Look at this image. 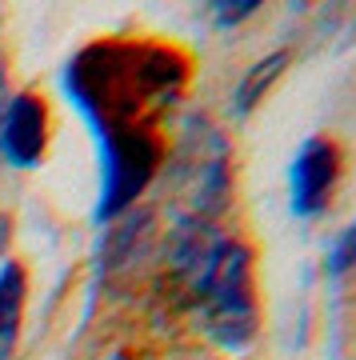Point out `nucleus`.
<instances>
[{
  "label": "nucleus",
  "mask_w": 356,
  "mask_h": 360,
  "mask_svg": "<svg viewBox=\"0 0 356 360\" xmlns=\"http://www.w3.org/2000/svg\"><path fill=\"white\" fill-rule=\"evenodd\" d=\"M284 68H288V52H284V49L260 56V60H256V65L241 77L236 92H232V112H236V116H248V112H253L256 104H260L268 92H272V84L280 80V72H284Z\"/></svg>",
  "instance_id": "423d86ee"
},
{
  "label": "nucleus",
  "mask_w": 356,
  "mask_h": 360,
  "mask_svg": "<svg viewBox=\"0 0 356 360\" xmlns=\"http://www.w3.org/2000/svg\"><path fill=\"white\" fill-rule=\"evenodd\" d=\"M348 269H356V224H348V229L332 240V252H329V272L332 276H344Z\"/></svg>",
  "instance_id": "6e6552de"
},
{
  "label": "nucleus",
  "mask_w": 356,
  "mask_h": 360,
  "mask_svg": "<svg viewBox=\"0 0 356 360\" xmlns=\"http://www.w3.org/2000/svg\"><path fill=\"white\" fill-rule=\"evenodd\" d=\"M4 108H8V68L0 60V120H4Z\"/></svg>",
  "instance_id": "1a4fd4ad"
},
{
  "label": "nucleus",
  "mask_w": 356,
  "mask_h": 360,
  "mask_svg": "<svg viewBox=\"0 0 356 360\" xmlns=\"http://www.w3.org/2000/svg\"><path fill=\"white\" fill-rule=\"evenodd\" d=\"M25 304H28V272L20 260L0 264V360H13L25 328Z\"/></svg>",
  "instance_id": "39448f33"
},
{
  "label": "nucleus",
  "mask_w": 356,
  "mask_h": 360,
  "mask_svg": "<svg viewBox=\"0 0 356 360\" xmlns=\"http://www.w3.org/2000/svg\"><path fill=\"white\" fill-rule=\"evenodd\" d=\"M196 321L212 345L241 352L260 333V296H256V257L236 236H217L192 269Z\"/></svg>",
  "instance_id": "f03ea898"
},
{
  "label": "nucleus",
  "mask_w": 356,
  "mask_h": 360,
  "mask_svg": "<svg viewBox=\"0 0 356 360\" xmlns=\"http://www.w3.org/2000/svg\"><path fill=\"white\" fill-rule=\"evenodd\" d=\"M49 148V104L37 92L8 96L0 120V160L13 168H37Z\"/></svg>",
  "instance_id": "20e7f679"
},
{
  "label": "nucleus",
  "mask_w": 356,
  "mask_h": 360,
  "mask_svg": "<svg viewBox=\"0 0 356 360\" xmlns=\"http://www.w3.org/2000/svg\"><path fill=\"white\" fill-rule=\"evenodd\" d=\"M189 56L140 37H101L64 65V92L92 124L101 153L96 220L136 205L165 165V116L189 89Z\"/></svg>",
  "instance_id": "f257e3e1"
},
{
  "label": "nucleus",
  "mask_w": 356,
  "mask_h": 360,
  "mask_svg": "<svg viewBox=\"0 0 356 360\" xmlns=\"http://www.w3.org/2000/svg\"><path fill=\"white\" fill-rule=\"evenodd\" d=\"M341 180V144L329 136H308L288 168V205L300 220H312L329 208Z\"/></svg>",
  "instance_id": "7ed1b4c3"
},
{
  "label": "nucleus",
  "mask_w": 356,
  "mask_h": 360,
  "mask_svg": "<svg viewBox=\"0 0 356 360\" xmlns=\"http://www.w3.org/2000/svg\"><path fill=\"white\" fill-rule=\"evenodd\" d=\"M256 0H217V4H208V13H212V25L217 28H236L244 25L248 16H256Z\"/></svg>",
  "instance_id": "0eeeda50"
}]
</instances>
